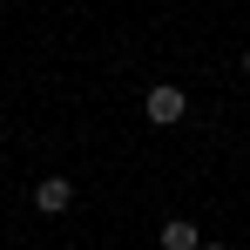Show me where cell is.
Segmentation results:
<instances>
[{
  "instance_id": "1",
  "label": "cell",
  "mask_w": 250,
  "mask_h": 250,
  "mask_svg": "<svg viewBox=\"0 0 250 250\" xmlns=\"http://www.w3.org/2000/svg\"><path fill=\"white\" fill-rule=\"evenodd\" d=\"M142 115H149V122H156V128H176V122H183V115H189V95H183V88H176V82H156V88H149V95H142Z\"/></svg>"
},
{
  "instance_id": "2",
  "label": "cell",
  "mask_w": 250,
  "mask_h": 250,
  "mask_svg": "<svg viewBox=\"0 0 250 250\" xmlns=\"http://www.w3.org/2000/svg\"><path fill=\"white\" fill-rule=\"evenodd\" d=\"M34 209H41V216H68V209H75V183H68V176H41V183H34Z\"/></svg>"
},
{
  "instance_id": "3",
  "label": "cell",
  "mask_w": 250,
  "mask_h": 250,
  "mask_svg": "<svg viewBox=\"0 0 250 250\" xmlns=\"http://www.w3.org/2000/svg\"><path fill=\"white\" fill-rule=\"evenodd\" d=\"M156 244L163 250H203V230H196V216H169L156 230Z\"/></svg>"
},
{
  "instance_id": "4",
  "label": "cell",
  "mask_w": 250,
  "mask_h": 250,
  "mask_svg": "<svg viewBox=\"0 0 250 250\" xmlns=\"http://www.w3.org/2000/svg\"><path fill=\"white\" fill-rule=\"evenodd\" d=\"M244 82H250V47H244Z\"/></svg>"
},
{
  "instance_id": "5",
  "label": "cell",
  "mask_w": 250,
  "mask_h": 250,
  "mask_svg": "<svg viewBox=\"0 0 250 250\" xmlns=\"http://www.w3.org/2000/svg\"><path fill=\"white\" fill-rule=\"evenodd\" d=\"M203 250H230V244H203Z\"/></svg>"
}]
</instances>
